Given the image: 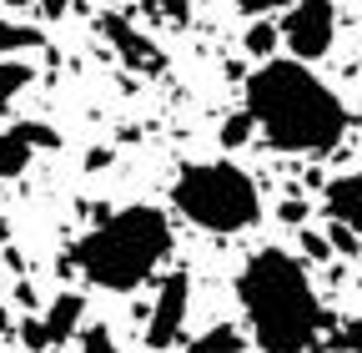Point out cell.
<instances>
[{"mask_svg":"<svg viewBox=\"0 0 362 353\" xmlns=\"http://www.w3.org/2000/svg\"><path fill=\"white\" fill-rule=\"evenodd\" d=\"M66 6H71V0H40V16L56 21V16H66Z\"/></svg>","mask_w":362,"mask_h":353,"instance_id":"21","label":"cell"},{"mask_svg":"<svg viewBox=\"0 0 362 353\" xmlns=\"http://www.w3.org/2000/svg\"><path fill=\"white\" fill-rule=\"evenodd\" d=\"M171 252V223L161 207H121L111 217H101L61 262L66 273L81 268L86 283H96L106 293H136Z\"/></svg>","mask_w":362,"mask_h":353,"instance_id":"3","label":"cell"},{"mask_svg":"<svg viewBox=\"0 0 362 353\" xmlns=\"http://www.w3.org/2000/svg\"><path fill=\"white\" fill-rule=\"evenodd\" d=\"M242 111L267 137V147L287 157H327L347 131V106L327 81L312 76L307 61H262L247 76Z\"/></svg>","mask_w":362,"mask_h":353,"instance_id":"1","label":"cell"},{"mask_svg":"<svg viewBox=\"0 0 362 353\" xmlns=\"http://www.w3.org/2000/svg\"><path fill=\"white\" fill-rule=\"evenodd\" d=\"M277 35L292 51V61H322L337 40V0H292Z\"/></svg>","mask_w":362,"mask_h":353,"instance_id":"5","label":"cell"},{"mask_svg":"<svg viewBox=\"0 0 362 353\" xmlns=\"http://www.w3.org/2000/svg\"><path fill=\"white\" fill-rule=\"evenodd\" d=\"M56 142L61 137L45 121H21L11 131H0V182H6V176H21L40 147H56Z\"/></svg>","mask_w":362,"mask_h":353,"instance_id":"7","label":"cell"},{"mask_svg":"<svg viewBox=\"0 0 362 353\" xmlns=\"http://www.w3.org/2000/svg\"><path fill=\"white\" fill-rule=\"evenodd\" d=\"M171 202L176 212L197 223L202 232H247L257 217H262V197H257V182L232 167V162H197V167H181L176 187H171Z\"/></svg>","mask_w":362,"mask_h":353,"instance_id":"4","label":"cell"},{"mask_svg":"<svg viewBox=\"0 0 362 353\" xmlns=\"http://www.w3.org/2000/svg\"><path fill=\"white\" fill-rule=\"evenodd\" d=\"M81 318H86V298H81V293H56L51 308H45V318H35L40 348H61V343H71V333L81 328Z\"/></svg>","mask_w":362,"mask_h":353,"instance_id":"8","label":"cell"},{"mask_svg":"<svg viewBox=\"0 0 362 353\" xmlns=\"http://www.w3.org/2000/svg\"><path fill=\"white\" fill-rule=\"evenodd\" d=\"M81 353H121V348H116L111 328L96 323V328H86V333H81Z\"/></svg>","mask_w":362,"mask_h":353,"instance_id":"16","label":"cell"},{"mask_svg":"<svg viewBox=\"0 0 362 353\" xmlns=\"http://www.w3.org/2000/svg\"><path fill=\"white\" fill-rule=\"evenodd\" d=\"M302 252H307V257H332L327 237H317V232H302Z\"/></svg>","mask_w":362,"mask_h":353,"instance_id":"20","label":"cell"},{"mask_svg":"<svg viewBox=\"0 0 362 353\" xmlns=\"http://www.w3.org/2000/svg\"><path fill=\"white\" fill-rule=\"evenodd\" d=\"M187 353H242V328L216 323V328H206L202 338H192V343H187Z\"/></svg>","mask_w":362,"mask_h":353,"instance_id":"12","label":"cell"},{"mask_svg":"<svg viewBox=\"0 0 362 353\" xmlns=\"http://www.w3.org/2000/svg\"><path fill=\"white\" fill-rule=\"evenodd\" d=\"M101 30H106V35L116 40V46H121V56H126L136 71H161V51L151 46V40H141V35H136V30L121 21V16H106V21H101Z\"/></svg>","mask_w":362,"mask_h":353,"instance_id":"10","label":"cell"},{"mask_svg":"<svg viewBox=\"0 0 362 353\" xmlns=\"http://www.w3.org/2000/svg\"><path fill=\"white\" fill-rule=\"evenodd\" d=\"M25 86H30V66L6 56V61H0V111H6V106H11V101L25 91Z\"/></svg>","mask_w":362,"mask_h":353,"instance_id":"13","label":"cell"},{"mask_svg":"<svg viewBox=\"0 0 362 353\" xmlns=\"http://www.w3.org/2000/svg\"><path fill=\"white\" fill-rule=\"evenodd\" d=\"M11 237V223H6V217H0V242H6Z\"/></svg>","mask_w":362,"mask_h":353,"instance_id":"23","label":"cell"},{"mask_svg":"<svg viewBox=\"0 0 362 353\" xmlns=\"http://www.w3.org/2000/svg\"><path fill=\"white\" fill-rule=\"evenodd\" d=\"M252 131H257V126H252L247 111L226 116V121H221V147H247V142H252Z\"/></svg>","mask_w":362,"mask_h":353,"instance_id":"15","label":"cell"},{"mask_svg":"<svg viewBox=\"0 0 362 353\" xmlns=\"http://www.w3.org/2000/svg\"><path fill=\"white\" fill-rule=\"evenodd\" d=\"M187 308H192V278L176 268V273L161 278V293H156L151 318H146V348H151V353L176 348L181 328H187Z\"/></svg>","mask_w":362,"mask_h":353,"instance_id":"6","label":"cell"},{"mask_svg":"<svg viewBox=\"0 0 362 353\" xmlns=\"http://www.w3.org/2000/svg\"><path fill=\"white\" fill-rule=\"evenodd\" d=\"M237 298L247 308V328L262 353H312L322 343L327 313L307 283V268L292 252L282 247L252 252L247 268L237 273Z\"/></svg>","mask_w":362,"mask_h":353,"instance_id":"2","label":"cell"},{"mask_svg":"<svg viewBox=\"0 0 362 353\" xmlns=\"http://www.w3.org/2000/svg\"><path fill=\"white\" fill-rule=\"evenodd\" d=\"M282 217H287V223H302L307 207H302V202H287V207H282Z\"/></svg>","mask_w":362,"mask_h":353,"instance_id":"22","label":"cell"},{"mask_svg":"<svg viewBox=\"0 0 362 353\" xmlns=\"http://www.w3.org/2000/svg\"><path fill=\"white\" fill-rule=\"evenodd\" d=\"M332 348H337V353H362V318H347V323L337 328Z\"/></svg>","mask_w":362,"mask_h":353,"instance_id":"17","label":"cell"},{"mask_svg":"<svg viewBox=\"0 0 362 353\" xmlns=\"http://www.w3.org/2000/svg\"><path fill=\"white\" fill-rule=\"evenodd\" d=\"M282 46V35H277V26L272 21H252L247 26V56L252 61H272V51Z\"/></svg>","mask_w":362,"mask_h":353,"instance_id":"14","label":"cell"},{"mask_svg":"<svg viewBox=\"0 0 362 353\" xmlns=\"http://www.w3.org/2000/svg\"><path fill=\"white\" fill-rule=\"evenodd\" d=\"M40 46H45V35L35 26H16V21L0 16V61L16 56V51H40Z\"/></svg>","mask_w":362,"mask_h":353,"instance_id":"11","label":"cell"},{"mask_svg":"<svg viewBox=\"0 0 362 353\" xmlns=\"http://www.w3.org/2000/svg\"><path fill=\"white\" fill-rule=\"evenodd\" d=\"M322 202H327V217H332V223L362 232V172H342V176H332L327 192H322Z\"/></svg>","mask_w":362,"mask_h":353,"instance_id":"9","label":"cell"},{"mask_svg":"<svg viewBox=\"0 0 362 353\" xmlns=\"http://www.w3.org/2000/svg\"><path fill=\"white\" fill-rule=\"evenodd\" d=\"M327 247H332V252H357L362 242H357V232H352V228L332 223V228H327Z\"/></svg>","mask_w":362,"mask_h":353,"instance_id":"18","label":"cell"},{"mask_svg":"<svg viewBox=\"0 0 362 353\" xmlns=\"http://www.w3.org/2000/svg\"><path fill=\"white\" fill-rule=\"evenodd\" d=\"M282 6V0H237V11L242 16H252V21H262V16H272V11H277Z\"/></svg>","mask_w":362,"mask_h":353,"instance_id":"19","label":"cell"}]
</instances>
